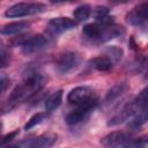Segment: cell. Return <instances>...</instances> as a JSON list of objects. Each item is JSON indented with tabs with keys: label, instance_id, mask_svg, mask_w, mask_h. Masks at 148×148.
<instances>
[{
	"label": "cell",
	"instance_id": "6da1fadb",
	"mask_svg": "<svg viewBox=\"0 0 148 148\" xmlns=\"http://www.w3.org/2000/svg\"><path fill=\"white\" fill-rule=\"evenodd\" d=\"M45 82H46V77L40 71L29 69L25 73L22 83L17 84L9 95L8 105L10 104L13 106L16 105L17 103L29 99L44 87Z\"/></svg>",
	"mask_w": 148,
	"mask_h": 148
},
{
	"label": "cell",
	"instance_id": "7a4b0ae2",
	"mask_svg": "<svg viewBox=\"0 0 148 148\" xmlns=\"http://www.w3.org/2000/svg\"><path fill=\"white\" fill-rule=\"evenodd\" d=\"M124 32L123 27L116 25L113 22L106 23V22H95V23H88L83 27L82 34L86 38L90 39L91 42H106L112 38H116L120 36Z\"/></svg>",
	"mask_w": 148,
	"mask_h": 148
},
{
	"label": "cell",
	"instance_id": "3957f363",
	"mask_svg": "<svg viewBox=\"0 0 148 148\" xmlns=\"http://www.w3.org/2000/svg\"><path fill=\"white\" fill-rule=\"evenodd\" d=\"M147 108V96H146V88L139 94V96H136L135 99H133L132 102L125 104L123 106V109L117 112L108 123L109 126H116L119 125L126 120H128L131 117H133L139 110Z\"/></svg>",
	"mask_w": 148,
	"mask_h": 148
},
{
	"label": "cell",
	"instance_id": "277c9868",
	"mask_svg": "<svg viewBox=\"0 0 148 148\" xmlns=\"http://www.w3.org/2000/svg\"><path fill=\"white\" fill-rule=\"evenodd\" d=\"M67 101L71 104H74L76 106L97 104L96 92L91 87H88V86H80L72 89L68 92Z\"/></svg>",
	"mask_w": 148,
	"mask_h": 148
},
{
	"label": "cell",
	"instance_id": "5b68a950",
	"mask_svg": "<svg viewBox=\"0 0 148 148\" xmlns=\"http://www.w3.org/2000/svg\"><path fill=\"white\" fill-rule=\"evenodd\" d=\"M45 9H46L45 5L40 2H20L9 7L5 12V15L7 17H22V16H29L42 13Z\"/></svg>",
	"mask_w": 148,
	"mask_h": 148
},
{
	"label": "cell",
	"instance_id": "8992f818",
	"mask_svg": "<svg viewBox=\"0 0 148 148\" xmlns=\"http://www.w3.org/2000/svg\"><path fill=\"white\" fill-rule=\"evenodd\" d=\"M14 43L16 45L22 46V50L24 53H31V52H36L38 50L44 49L47 45L49 40L43 35H35V36H28V37L21 36Z\"/></svg>",
	"mask_w": 148,
	"mask_h": 148
},
{
	"label": "cell",
	"instance_id": "52a82bcc",
	"mask_svg": "<svg viewBox=\"0 0 148 148\" xmlns=\"http://www.w3.org/2000/svg\"><path fill=\"white\" fill-rule=\"evenodd\" d=\"M80 64V56L76 52H64L59 56L57 60V69L61 74H67L75 69Z\"/></svg>",
	"mask_w": 148,
	"mask_h": 148
},
{
	"label": "cell",
	"instance_id": "ba28073f",
	"mask_svg": "<svg viewBox=\"0 0 148 148\" xmlns=\"http://www.w3.org/2000/svg\"><path fill=\"white\" fill-rule=\"evenodd\" d=\"M132 140L133 138L125 132H112L105 135L102 139L101 143L105 147H120V146L128 147Z\"/></svg>",
	"mask_w": 148,
	"mask_h": 148
},
{
	"label": "cell",
	"instance_id": "9c48e42d",
	"mask_svg": "<svg viewBox=\"0 0 148 148\" xmlns=\"http://www.w3.org/2000/svg\"><path fill=\"white\" fill-rule=\"evenodd\" d=\"M75 25H76V21L69 17H56L49 22L47 31L51 32L52 35H58L75 28Z\"/></svg>",
	"mask_w": 148,
	"mask_h": 148
},
{
	"label": "cell",
	"instance_id": "30bf717a",
	"mask_svg": "<svg viewBox=\"0 0 148 148\" xmlns=\"http://www.w3.org/2000/svg\"><path fill=\"white\" fill-rule=\"evenodd\" d=\"M57 140V136L54 134H44L39 135L35 139L24 140L17 143V146L21 147H34V148H44V147H51Z\"/></svg>",
	"mask_w": 148,
	"mask_h": 148
},
{
	"label": "cell",
	"instance_id": "8fae6325",
	"mask_svg": "<svg viewBox=\"0 0 148 148\" xmlns=\"http://www.w3.org/2000/svg\"><path fill=\"white\" fill-rule=\"evenodd\" d=\"M147 12H148V5L147 2H143L138 7H135L134 9H132L127 14L126 20L128 23L133 25H143L147 22Z\"/></svg>",
	"mask_w": 148,
	"mask_h": 148
},
{
	"label": "cell",
	"instance_id": "7c38bea8",
	"mask_svg": "<svg viewBox=\"0 0 148 148\" xmlns=\"http://www.w3.org/2000/svg\"><path fill=\"white\" fill-rule=\"evenodd\" d=\"M95 106H96V104H89V105L77 106L76 110H73L72 112H69L66 116V123L68 125H76V124L81 123L83 119L87 118V116L94 110Z\"/></svg>",
	"mask_w": 148,
	"mask_h": 148
},
{
	"label": "cell",
	"instance_id": "4fadbf2b",
	"mask_svg": "<svg viewBox=\"0 0 148 148\" xmlns=\"http://www.w3.org/2000/svg\"><path fill=\"white\" fill-rule=\"evenodd\" d=\"M29 22L27 21H18V22H13V23H8L6 25H3L0 29V34L1 35H6V36H10V35H16L22 32L23 30L29 28Z\"/></svg>",
	"mask_w": 148,
	"mask_h": 148
},
{
	"label": "cell",
	"instance_id": "5bb4252c",
	"mask_svg": "<svg viewBox=\"0 0 148 148\" xmlns=\"http://www.w3.org/2000/svg\"><path fill=\"white\" fill-rule=\"evenodd\" d=\"M90 65L99 72H108L112 68L113 62L104 54V56H99V57H96L92 60H90Z\"/></svg>",
	"mask_w": 148,
	"mask_h": 148
},
{
	"label": "cell",
	"instance_id": "9a60e30c",
	"mask_svg": "<svg viewBox=\"0 0 148 148\" xmlns=\"http://www.w3.org/2000/svg\"><path fill=\"white\" fill-rule=\"evenodd\" d=\"M132 119L128 123V127L131 130H138L141 126H143L147 121V108H143L141 110H139L133 117H131Z\"/></svg>",
	"mask_w": 148,
	"mask_h": 148
},
{
	"label": "cell",
	"instance_id": "2e32d148",
	"mask_svg": "<svg viewBox=\"0 0 148 148\" xmlns=\"http://www.w3.org/2000/svg\"><path fill=\"white\" fill-rule=\"evenodd\" d=\"M61 99H62V90L54 91L53 94H51L46 98V101H45V110L47 112H51V111L56 110L61 104Z\"/></svg>",
	"mask_w": 148,
	"mask_h": 148
},
{
	"label": "cell",
	"instance_id": "e0dca14e",
	"mask_svg": "<svg viewBox=\"0 0 148 148\" xmlns=\"http://www.w3.org/2000/svg\"><path fill=\"white\" fill-rule=\"evenodd\" d=\"M127 90V86L125 83H119V84H116L113 86L106 94V97H105V102H112L114 99H117L118 97H120L125 91Z\"/></svg>",
	"mask_w": 148,
	"mask_h": 148
},
{
	"label": "cell",
	"instance_id": "ac0fdd59",
	"mask_svg": "<svg viewBox=\"0 0 148 148\" xmlns=\"http://www.w3.org/2000/svg\"><path fill=\"white\" fill-rule=\"evenodd\" d=\"M73 15L77 22H83V21L88 20L90 16V7L88 5H81L74 10Z\"/></svg>",
	"mask_w": 148,
	"mask_h": 148
},
{
	"label": "cell",
	"instance_id": "d6986e66",
	"mask_svg": "<svg viewBox=\"0 0 148 148\" xmlns=\"http://www.w3.org/2000/svg\"><path fill=\"white\" fill-rule=\"evenodd\" d=\"M105 56L114 64L119 59H121V57H123V50L119 49V47H117V46H110L109 49H106Z\"/></svg>",
	"mask_w": 148,
	"mask_h": 148
},
{
	"label": "cell",
	"instance_id": "ffe728a7",
	"mask_svg": "<svg viewBox=\"0 0 148 148\" xmlns=\"http://www.w3.org/2000/svg\"><path fill=\"white\" fill-rule=\"evenodd\" d=\"M45 117H46V113H44V112H39V113L34 114V116L28 120V123L24 125V130H25V131L31 130V128L35 127L36 125L40 124V123L45 119Z\"/></svg>",
	"mask_w": 148,
	"mask_h": 148
},
{
	"label": "cell",
	"instance_id": "44dd1931",
	"mask_svg": "<svg viewBox=\"0 0 148 148\" xmlns=\"http://www.w3.org/2000/svg\"><path fill=\"white\" fill-rule=\"evenodd\" d=\"M9 83H10L9 77L5 73H0V94L7 90V88L9 87Z\"/></svg>",
	"mask_w": 148,
	"mask_h": 148
},
{
	"label": "cell",
	"instance_id": "7402d4cb",
	"mask_svg": "<svg viewBox=\"0 0 148 148\" xmlns=\"http://www.w3.org/2000/svg\"><path fill=\"white\" fill-rule=\"evenodd\" d=\"M17 134H18V130H16V131H14V132H10L9 134L5 135L3 138H0V146L6 145V143L10 142L13 139H15V138H16V135H17Z\"/></svg>",
	"mask_w": 148,
	"mask_h": 148
},
{
	"label": "cell",
	"instance_id": "603a6c76",
	"mask_svg": "<svg viewBox=\"0 0 148 148\" xmlns=\"http://www.w3.org/2000/svg\"><path fill=\"white\" fill-rule=\"evenodd\" d=\"M109 14V9L106 7H96L95 8V17L96 20H99Z\"/></svg>",
	"mask_w": 148,
	"mask_h": 148
},
{
	"label": "cell",
	"instance_id": "cb8c5ba5",
	"mask_svg": "<svg viewBox=\"0 0 148 148\" xmlns=\"http://www.w3.org/2000/svg\"><path fill=\"white\" fill-rule=\"evenodd\" d=\"M9 64V54H2L0 56V68H3L8 66Z\"/></svg>",
	"mask_w": 148,
	"mask_h": 148
},
{
	"label": "cell",
	"instance_id": "d4e9b609",
	"mask_svg": "<svg viewBox=\"0 0 148 148\" xmlns=\"http://www.w3.org/2000/svg\"><path fill=\"white\" fill-rule=\"evenodd\" d=\"M2 54H9V53L7 52V50H6V47L3 46V44L0 42V56H2Z\"/></svg>",
	"mask_w": 148,
	"mask_h": 148
},
{
	"label": "cell",
	"instance_id": "484cf974",
	"mask_svg": "<svg viewBox=\"0 0 148 148\" xmlns=\"http://www.w3.org/2000/svg\"><path fill=\"white\" fill-rule=\"evenodd\" d=\"M112 2H116V3H127L130 2L131 0H111Z\"/></svg>",
	"mask_w": 148,
	"mask_h": 148
},
{
	"label": "cell",
	"instance_id": "4316f807",
	"mask_svg": "<svg viewBox=\"0 0 148 148\" xmlns=\"http://www.w3.org/2000/svg\"><path fill=\"white\" fill-rule=\"evenodd\" d=\"M52 2H56V3H60V2H66V1H74V0H51Z\"/></svg>",
	"mask_w": 148,
	"mask_h": 148
},
{
	"label": "cell",
	"instance_id": "83f0119b",
	"mask_svg": "<svg viewBox=\"0 0 148 148\" xmlns=\"http://www.w3.org/2000/svg\"><path fill=\"white\" fill-rule=\"evenodd\" d=\"M1 128H2V124L0 123V133H1Z\"/></svg>",
	"mask_w": 148,
	"mask_h": 148
}]
</instances>
